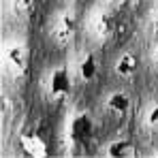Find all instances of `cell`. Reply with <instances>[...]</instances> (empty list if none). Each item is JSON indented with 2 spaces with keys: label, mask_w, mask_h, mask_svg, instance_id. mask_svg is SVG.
Instances as JSON below:
<instances>
[{
  "label": "cell",
  "mask_w": 158,
  "mask_h": 158,
  "mask_svg": "<svg viewBox=\"0 0 158 158\" xmlns=\"http://www.w3.org/2000/svg\"><path fill=\"white\" fill-rule=\"evenodd\" d=\"M28 62H30V53L28 47L22 43H9L2 53V69L11 79H19L26 75Z\"/></svg>",
  "instance_id": "cell-1"
},
{
  "label": "cell",
  "mask_w": 158,
  "mask_h": 158,
  "mask_svg": "<svg viewBox=\"0 0 158 158\" xmlns=\"http://www.w3.org/2000/svg\"><path fill=\"white\" fill-rule=\"evenodd\" d=\"M69 92H71V77H69V73L64 69L52 71L49 81H47V94H49V98L62 101V98L69 96Z\"/></svg>",
  "instance_id": "cell-2"
},
{
  "label": "cell",
  "mask_w": 158,
  "mask_h": 158,
  "mask_svg": "<svg viewBox=\"0 0 158 158\" xmlns=\"http://www.w3.org/2000/svg\"><path fill=\"white\" fill-rule=\"evenodd\" d=\"M92 132H94V124H92L90 115H85V113L75 115L69 124V139L73 143H85L92 137Z\"/></svg>",
  "instance_id": "cell-3"
},
{
  "label": "cell",
  "mask_w": 158,
  "mask_h": 158,
  "mask_svg": "<svg viewBox=\"0 0 158 158\" xmlns=\"http://www.w3.org/2000/svg\"><path fill=\"white\" fill-rule=\"evenodd\" d=\"M75 32H77V24H75V17L73 15H62L58 19V24L53 28V39L58 45H71L73 39H75Z\"/></svg>",
  "instance_id": "cell-4"
},
{
  "label": "cell",
  "mask_w": 158,
  "mask_h": 158,
  "mask_svg": "<svg viewBox=\"0 0 158 158\" xmlns=\"http://www.w3.org/2000/svg\"><path fill=\"white\" fill-rule=\"evenodd\" d=\"M19 141H22V148H24V152L28 156H36V158L47 156V143L36 132H24L19 137Z\"/></svg>",
  "instance_id": "cell-5"
},
{
  "label": "cell",
  "mask_w": 158,
  "mask_h": 158,
  "mask_svg": "<svg viewBox=\"0 0 158 158\" xmlns=\"http://www.w3.org/2000/svg\"><path fill=\"white\" fill-rule=\"evenodd\" d=\"M131 109V98L128 94L124 92H113L109 98H107V111L113 115V118H124Z\"/></svg>",
  "instance_id": "cell-6"
},
{
  "label": "cell",
  "mask_w": 158,
  "mask_h": 158,
  "mask_svg": "<svg viewBox=\"0 0 158 158\" xmlns=\"http://www.w3.org/2000/svg\"><path fill=\"white\" fill-rule=\"evenodd\" d=\"M107 156L111 158H132L137 156V148L135 143L128 139H118V141H111L107 145Z\"/></svg>",
  "instance_id": "cell-7"
},
{
  "label": "cell",
  "mask_w": 158,
  "mask_h": 158,
  "mask_svg": "<svg viewBox=\"0 0 158 158\" xmlns=\"http://www.w3.org/2000/svg\"><path fill=\"white\" fill-rule=\"evenodd\" d=\"M137 66H139V60H137L135 53H122L120 60L115 62V73H118L120 77L128 79L137 73Z\"/></svg>",
  "instance_id": "cell-8"
},
{
  "label": "cell",
  "mask_w": 158,
  "mask_h": 158,
  "mask_svg": "<svg viewBox=\"0 0 158 158\" xmlns=\"http://www.w3.org/2000/svg\"><path fill=\"white\" fill-rule=\"evenodd\" d=\"M94 32H96L98 39H109L115 32V19H113V15H109V13L96 15V19H94Z\"/></svg>",
  "instance_id": "cell-9"
},
{
  "label": "cell",
  "mask_w": 158,
  "mask_h": 158,
  "mask_svg": "<svg viewBox=\"0 0 158 158\" xmlns=\"http://www.w3.org/2000/svg\"><path fill=\"white\" fill-rule=\"evenodd\" d=\"M96 75H98V62H96V58L92 53L83 56L81 62H79V77L83 79L85 83H90V81L96 79Z\"/></svg>",
  "instance_id": "cell-10"
},
{
  "label": "cell",
  "mask_w": 158,
  "mask_h": 158,
  "mask_svg": "<svg viewBox=\"0 0 158 158\" xmlns=\"http://www.w3.org/2000/svg\"><path fill=\"white\" fill-rule=\"evenodd\" d=\"M32 4H34V0H11V6H13V13L15 15H28L30 11H32Z\"/></svg>",
  "instance_id": "cell-11"
},
{
  "label": "cell",
  "mask_w": 158,
  "mask_h": 158,
  "mask_svg": "<svg viewBox=\"0 0 158 158\" xmlns=\"http://www.w3.org/2000/svg\"><path fill=\"white\" fill-rule=\"evenodd\" d=\"M148 128L154 131V132H158V105L152 107L150 113H148Z\"/></svg>",
  "instance_id": "cell-12"
},
{
  "label": "cell",
  "mask_w": 158,
  "mask_h": 158,
  "mask_svg": "<svg viewBox=\"0 0 158 158\" xmlns=\"http://www.w3.org/2000/svg\"><path fill=\"white\" fill-rule=\"evenodd\" d=\"M109 2H111L113 6H118V9H120V6H124V4H126L128 0H109Z\"/></svg>",
  "instance_id": "cell-13"
},
{
  "label": "cell",
  "mask_w": 158,
  "mask_h": 158,
  "mask_svg": "<svg viewBox=\"0 0 158 158\" xmlns=\"http://www.w3.org/2000/svg\"><path fill=\"white\" fill-rule=\"evenodd\" d=\"M152 56H154V62H156V64H158V45H156V47H154V53H152Z\"/></svg>",
  "instance_id": "cell-14"
}]
</instances>
